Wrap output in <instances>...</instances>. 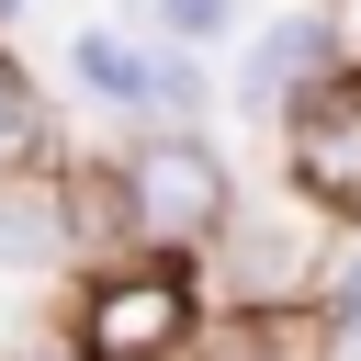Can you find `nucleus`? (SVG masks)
<instances>
[{
  "label": "nucleus",
  "mask_w": 361,
  "mask_h": 361,
  "mask_svg": "<svg viewBox=\"0 0 361 361\" xmlns=\"http://www.w3.org/2000/svg\"><path fill=\"white\" fill-rule=\"evenodd\" d=\"M203 338V271L169 248L79 259L68 271V350L79 361H192Z\"/></svg>",
  "instance_id": "nucleus-1"
},
{
  "label": "nucleus",
  "mask_w": 361,
  "mask_h": 361,
  "mask_svg": "<svg viewBox=\"0 0 361 361\" xmlns=\"http://www.w3.org/2000/svg\"><path fill=\"white\" fill-rule=\"evenodd\" d=\"M327 259H338V226L282 180V192H237L226 226H214V248H203L192 271L226 282V305H316Z\"/></svg>",
  "instance_id": "nucleus-2"
},
{
  "label": "nucleus",
  "mask_w": 361,
  "mask_h": 361,
  "mask_svg": "<svg viewBox=\"0 0 361 361\" xmlns=\"http://www.w3.org/2000/svg\"><path fill=\"white\" fill-rule=\"evenodd\" d=\"M338 56H350V23H338L327 0H282V11H259V23L237 34V56H226V102L271 135V124H282Z\"/></svg>",
  "instance_id": "nucleus-3"
},
{
  "label": "nucleus",
  "mask_w": 361,
  "mask_h": 361,
  "mask_svg": "<svg viewBox=\"0 0 361 361\" xmlns=\"http://www.w3.org/2000/svg\"><path fill=\"white\" fill-rule=\"evenodd\" d=\"M271 158H282V180H293L327 226H361V56H338V68L271 124Z\"/></svg>",
  "instance_id": "nucleus-4"
},
{
  "label": "nucleus",
  "mask_w": 361,
  "mask_h": 361,
  "mask_svg": "<svg viewBox=\"0 0 361 361\" xmlns=\"http://www.w3.org/2000/svg\"><path fill=\"white\" fill-rule=\"evenodd\" d=\"M158 79H169V45H158V34H135V23H79V34H68V90H79L102 124L158 135Z\"/></svg>",
  "instance_id": "nucleus-5"
},
{
  "label": "nucleus",
  "mask_w": 361,
  "mask_h": 361,
  "mask_svg": "<svg viewBox=\"0 0 361 361\" xmlns=\"http://www.w3.org/2000/svg\"><path fill=\"white\" fill-rule=\"evenodd\" d=\"M90 259V237H79V192H68V169L45 158V169H11L0 180V271L11 282H68Z\"/></svg>",
  "instance_id": "nucleus-6"
},
{
  "label": "nucleus",
  "mask_w": 361,
  "mask_h": 361,
  "mask_svg": "<svg viewBox=\"0 0 361 361\" xmlns=\"http://www.w3.org/2000/svg\"><path fill=\"white\" fill-rule=\"evenodd\" d=\"M327 350H338L327 305H226L192 338V361H327Z\"/></svg>",
  "instance_id": "nucleus-7"
},
{
  "label": "nucleus",
  "mask_w": 361,
  "mask_h": 361,
  "mask_svg": "<svg viewBox=\"0 0 361 361\" xmlns=\"http://www.w3.org/2000/svg\"><path fill=\"white\" fill-rule=\"evenodd\" d=\"M56 158V102H45V79L0 45V180L11 169H45Z\"/></svg>",
  "instance_id": "nucleus-8"
},
{
  "label": "nucleus",
  "mask_w": 361,
  "mask_h": 361,
  "mask_svg": "<svg viewBox=\"0 0 361 361\" xmlns=\"http://www.w3.org/2000/svg\"><path fill=\"white\" fill-rule=\"evenodd\" d=\"M135 11H147L158 45H192V56H214V45L248 34V0H135Z\"/></svg>",
  "instance_id": "nucleus-9"
},
{
  "label": "nucleus",
  "mask_w": 361,
  "mask_h": 361,
  "mask_svg": "<svg viewBox=\"0 0 361 361\" xmlns=\"http://www.w3.org/2000/svg\"><path fill=\"white\" fill-rule=\"evenodd\" d=\"M316 305H327V327H338V338H361V226H338V259H327Z\"/></svg>",
  "instance_id": "nucleus-10"
},
{
  "label": "nucleus",
  "mask_w": 361,
  "mask_h": 361,
  "mask_svg": "<svg viewBox=\"0 0 361 361\" xmlns=\"http://www.w3.org/2000/svg\"><path fill=\"white\" fill-rule=\"evenodd\" d=\"M34 361H79V350H68V338H56V350H34Z\"/></svg>",
  "instance_id": "nucleus-11"
}]
</instances>
